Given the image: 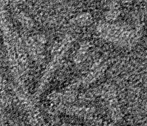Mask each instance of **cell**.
I'll list each match as a JSON object with an SVG mask.
<instances>
[{"label":"cell","mask_w":147,"mask_h":126,"mask_svg":"<svg viewBox=\"0 0 147 126\" xmlns=\"http://www.w3.org/2000/svg\"><path fill=\"white\" fill-rule=\"evenodd\" d=\"M0 28L3 33L13 76L16 84L23 82L22 76L26 67V59L16 36L11 30L2 0H0Z\"/></svg>","instance_id":"6da1fadb"},{"label":"cell","mask_w":147,"mask_h":126,"mask_svg":"<svg viewBox=\"0 0 147 126\" xmlns=\"http://www.w3.org/2000/svg\"><path fill=\"white\" fill-rule=\"evenodd\" d=\"M96 30L101 38L123 48L134 46L140 38L138 31L117 24L100 23Z\"/></svg>","instance_id":"7a4b0ae2"},{"label":"cell","mask_w":147,"mask_h":126,"mask_svg":"<svg viewBox=\"0 0 147 126\" xmlns=\"http://www.w3.org/2000/svg\"><path fill=\"white\" fill-rule=\"evenodd\" d=\"M73 38L71 35L67 36L61 41L57 50L55 51L53 59L49 62L48 65L46 67V69H45L41 80H40L36 91L34 93L35 99H38V97L44 91L45 88H46L49 82L51 80L52 76L54 74V73L56 71V70L59 68V67L61 64L63 59L65 57L66 54L67 53L68 50H69L72 44H73Z\"/></svg>","instance_id":"3957f363"},{"label":"cell","mask_w":147,"mask_h":126,"mask_svg":"<svg viewBox=\"0 0 147 126\" xmlns=\"http://www.w3.org/2000/svg\"><path fill=\"white\" fill-rule=\"evenodd\" d=\"M107 68V63L105 62H100L98 65L93 67L91 71H90L89 74L84 77H82L81 80H78L76 82L73 83V85H71L70 86L68 87L67 90L72 91L73 89L78 88L81 85H88L90 83L92 82L95 81V80H97L100 75L102 74L104 71H105Z\"/></svg>","instance_id":"277c9868"},{"label":"cell","mask_w":147,"mask_h":126,"mask_svg":"<svg viewBox=\"0 0 147 126\" xmlns=\"http://www.w3.org/2000/svg\"><path fill=\"white\" fill-rule=\"evenodd\" d=\"M42 42L40 41L38 39H31L30 41L28 42L29 50H30V54L33 58L37 60L42 59Z\"/></svg>","instance_id":"5b68a950"},{"label":"cell","mask_w":147,"mask_h":126,"mask_svg":"<svg viewBox=\"0 0 147 126\" xmlns=\"http://www.w3.org/2000/svg\"><path fill=\"white\" fill-rule=\"evenodd\" d=\"M87 18H88V17H84L83 16H82V19H83V22H87V21L88 20V19H87ZM78 22H79L81 25L82 24V19H78Z\"/></svg>","instance_id":"8992f818"},{"label":"cell","mask_w":147,"mask_h":126,"mask_svg":"<svg viewBox=\"0 0 147 126\" xmlns=\"http://www.w3.org/2000/svg\"><path fill=\"white\" fill-rule=\"evenodd\" d=\"M22 1H24V0H13V2H22Z\"/></svg>","instance_id":"52a82bcc"},{"label":"cell","mask_w":147,"mask_h":126,"mask_svg":"<svg viewBox=\"0 0 147 126\" xmlns=\"http://www.w3.org/2000/svg\"><path fill=\"white\" fill-rule=\"evenodd\" d=\"M61 126H67V125H61Z\"/></svg>","instance_id":"ba28073f"},{"label":"cell","mask_w":147,"mask_h":126,"mask_svg":"<svg viewBox=\"0 0 147 126\" xmlns=\"http://www.w3.org/2000/svg\"><path fill=\"white\" fill-rule=\"evenodd\" d=\"M140 1H141L142 2V1H145V0H140Z\"/></svg>","instance_id":"9c48e42d"},{"label":"cell","mask_w":147,"mask_h":126,"mask_svg":"<svg viewBox=\"0 0 147 126\" xmlns=\"http://www.w3.org/2000/svg\"><path fill=\"white\" fill-rule=\"evenodd\" d=\"M112 1H117V0H112Z\"/></svg>","instance_id":"30bf717a"}]
</instances>
